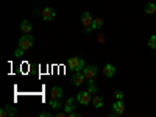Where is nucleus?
I'll return each instance as SVG.
<instances>
[{
  "instance_id": "4",
  "label": "nucleus",
  "mask_w": 156,
  "mask_h": 117,
  "mask_svg": "<svg viewBox=\"0 0 156 117\" xmlns=\"http://www.w3.org/2000/svg\"><path fill=\"white\" fill-rule=\"evenodd\" d=\"M76 100H78V103H80V105L86 106V105H89V103L92 101V97H90V92H89V90H83V92H78Z\"/></svg>"
},
{
  "instance_id": "13",
  "label": "nucleus",
  "mask_w": 156,
  "mask_h": 117,
  "mask_svg": "<svg viewBox=\"0 0 156 117\" xmlns=\"http://www.w3.org/2000/svg\"><path fill=\"white\" fill-rule=\"evenodd\" d=\"M103 19L101 17H94V22H92V30H101L103 27Z\"/></svg>"
},
{
  "instance_id": "18",
  "label": "nucleus",
  "mask_w": 156,
  "mask_h": 117,
  "mask_svg": "<svg viewBox=\"0 0 156 117\" xmlns=\"http://www.w3.org/2000/svg\"><path fill=\"white\" fill-rule=\"evenodd\" d=\"M87 90H89L90 94H92V92H97V84L94 83V80H89V89H87Z\"/></svg>"
},
{
  "instance_id": "24",
  "label": "nucleus",
  "mask_w": 156,
  "mask_h": 117,
  "mask_svg": "<svg viewBox=\"0 0 156 117\" xmlns=\"http://www.w3.org/2000/svg\"><path fill=\"white\" fill-rule=\"evenodd\" d=\"M98 39H100V42L103 44V41H105V37H103V34H98Z\"/></svg>"
},
{
  "instance_id": "23",
  "label": "nucleus",
  "mask_w": 156,
  "mask_h": 117,
  "mask_svg": "<svg viewBox=\"0 0 156 117\" xmlns=\"http://www.w3.org/2000/svg\"><path fill=\"white\" fill-rule=\"evenodd\" d=\"M39 117H50V112L48 111H41L39 112Z\"/></svg>"
},
{
  "instance_id": "12",
  "label": "nucleus",
  "mask_w": 156,
  "mask_h": 117,
  "mask_svg": "<svg viewBox=\"0 0 156 117\" xmlns=\"http://www.w3.org/2000/svg\"><path fill=\"white\" fill-rule=\"evenodd\" d=\"M103 75H105L106 78H112L115 75V67L112 66V64H106V66L103 67Z\"/></svg>"
},
{
  "instance_id": "22",
  "label": "nucleus",
  "mask_w": 156,
  "mask_h": 117,
  "mask_svg": "<svg viewBox=\"0 0 156 117\" xmlns=\"http://www.w3.org/2000/svg\"><path fill=\"white\" fill-rule=\"evenodd\" d=\"M0 115H2V117H9V114H8L6 108H2V111H0Z\"/></svg>"
},
{
  "instance_id": "9",
  "label": "nucleus",
  "mask_w": 156,
  "mask_h": 117,
  "mask_svg": "<svg viewBox=\"0 0 156 117\" xmlns=\"http://www.w3.org/2000/svg\"><path fill=\"white\" fill-rule=\"evenodd\" d=\"M76 101H78V100H76V97H69V98H67V101H66V105L62 106V108H64V111H66L67 114L73 112V109L76 108V105H75Z\"/></svg>"
},
{
  "instance_id": "17",
  "label": "nucleus",
  "mask_w": 156,
  "mask_h": 117,
  "mask_svg": "<svg viewBox=\"0 0 156 117\" xmlns=\"http://www.w3.org/2000/svg\"><path fill=\"white\" fill-rule=\"evenodd\" d=\"M148 47L153 48V50H156V34L150 36V39H148Z\"/></svg>"
},
{
  "instance_id": "6",
  "label": "nucleus",
  "mask_w": 156,
  "mask_h": 117,
  "mask_svg": "<svg viewBox=\"0 0 156 117\" xmlns=\"http://www.w3.org/2000/svg\"><path fill=\"white\" fill-rule=\"evenodd\" d=\"M55 16H56V12H55V9H53V8L47 6V8H44V9H42V19H44L45 22L53 20V19H55Z\"/></svg>"
},
{
  "instance_id": "8",
  "label": "nucleus",
  "mask_w": 156,
  "mask_h": 117,
  "mask_svg": "<svg viewBox=\"0 0 156 117\" xmlns=\"http://www.w3.org/2000/svg\"><path fill=\"white\" fill-rule=\"evenodd\" d=\"M125 112V105H123V100H117L114 105H112V114L114 115H122Z\"/></svg>"
},
{
  "instance_id": "3",
  "label": "nucleus",
  "mask_w": 156,
  "mask_h": 117,
  "mask_svg": "<svg viewBox=\"0 0 156 117\" xmlns=\"http://www.w3.org/2000/svg\"><path fill=\"white\" fill-rule=\"evenodd\" d=\"M92 22H94V17L90 16V12L84 11L83 14H81V23H83V27H84V31H86V33H90V31H92Z\"/></svg>"
},
{
  "instance_id": "7",
  "label": "nucleus",
  "mask_w": 156,
  "mask_h": 117,
  "mask_svg": "<svg viewBox=\"0 0 156 117\" xmlns=\"http://www.w3.org/2000/svg\"><path fill=\"white\" fill-rule=\"evenodd\" d=\"M64 95V89L61 86H53L50 89V98H55V100H61V97Z\"/></svg>"
},
{
  "instance_id": "5",
  "label": "nucleus",
  "mask_w": 156,
  "mask_h": 117,
  "mask_svg": "<svg viewBox=\"0 0 156 117\" xmlns=\"http://www.w3.org/2000/svg\"><path fill=\"white\" fill-rule=\"evenodd\" d=\"M97 73H98V70H97L95 66H87V67L83 69V75L86 76L87 81H89V80H94V78L97 76Z\"/></svg>"
},
{
  "instance_id": "16",
  "label": "nucleus",
  "mask_w": 156,
  "mask_h": 117,
  "mask_svg": "<svg viewBox=\"0 0 156 117\" xmlns=\"http://www.w3.org/2000/svg\"><path fill=\"white\" fill-rule=\"evenodd\" d=\"M5 108H6V111H8L9 117H12V115H16V114H17V109H16L14 106H11V105H5Z\"/></svg>"
},
{
  "instance_id": "11",
  "label": "nucleus",
  "mask_w": 156,
  "mask_h": 117,
  "mask_svg": "<svg viewBox=\"0 0 156 117\" xmlns=\"http://www.w3.org/2000/svg\"><path fill=\"white\" fill-rule=\"evenodd\" d=\"M31 30H33V25H31L30 20H22V22H20V31H22L23 34L31 33Z\"/></svg>"
},
{
  "instance_id": "14",
  "label": "nucleus",
  "mask_w": 156,
  "mask_h": 117,
  "mask_svg": "<svg viewBox=\"0 0 156 117\" xmlns=\"http://www.w3.org/2000/svg\"><path fill=\"white\" fill-rule=\"evenodd\" d=\"M103 101H105V100H103V97H98V95H95V97L92 98V105H94L97 109H100V108L103 106Z\"/></svg>"
},
{
  "instance_id": "2",
  "label": "nucleus",
  "mask_w": 156,
  "mask_h": 117,
  "mask_svg": "<svg viewBox=\"0 0 156 117\" xmlns=\"http://www.w3.org/2000/svg\"><path fill=\"white\" fill-rule=\"evenodd\" d=\"M34 44V37L28 33V34H22V37L19 39V42H17V47L22 48V50H30Z\"/></svg>"
},
{
  "instance_id": "20",
  "label": "nucleus",
  "mask_w": 156,
  "mask_h": 117,
  "mask_svg": "<svg viewBox=\"0 0 156 117\" xmlns=\"http://www.w3.org/2000/svg\"><path fill=\"white\" fill-rule=\"evenodd\" d=\"M114 97H115L117 100H123V92H122V90H115V92H114Z\"/></svg>"
},
{
  "instance_id": "21",
  "label": "nucleus",
  "mask_w": 156,
  "mask_h": 117,
  "mask_svg": "<svg viewBox=\"0 0 156 117\" xmlns=\"http://www.w3.org/2000/svg\"><path fill=\"white\" fill-rule=\"evenodd\" d=\"M23 51H25V50H22V48H19V47H17V50L14 51V56H16V58H20V56L23 55Z\"/></svg>"
},
{
  "instance_id": "10",
  "label": "nucleus",
  "mask_w": 156,
  "mask_h": 117,
  "mask_svg": "<svg viewBox=\"0 0 156 117\" xmlns=\"http://www.w3.org/2000/svg\"><path fill=\"white\" fill-rule=\"evenodd\" d=\"M84 80H86V76L83 75V72H75L73 76H72V84L78 87V86H81L84 83Z\"/></svg>"
},
{
  "instance_id": "1",
  "label": "nucleus",
  "mask_w": 156,
  "mask_h": 117,
  "mask_svg": "<svg viewBox=\"0 0 156 117\" xmlns=\"http://www.w3.org/2000/svg\"><path fill=\"white\" fill-rule=\"evenodd\" d=\"M67 66H69V69H70L72 72H83V69L86 67V66H84V59L80 58V56H72V58H69Z\"/></svg>"
},
{
  "instance_id": "15",
  "label": "nucleus",
  "mask_w": 156,
  "mask_h": 117,
  "mask_svg": "<svg viewBox=\"0 0 156 117\" xmlns=\"http://www.w3.org/2000/svg\"><path fill=\"white\" fill-rule=\"evenodd\" d=\"M145 12L147 14H154L156 12V5L154 3H147L145 5Z\"/></svg>"
},
{
  "instance_id": "19",
  "label": "nucleus",
  "mask_w": 156,
  "mask_h": 117,
  "mask_svg": "<svg viewBox=\"0 0 156 117\" xmlns=\"http://www.w3.org/2000/svg\"><path fill=\"white\" fill-rule=\"evenodd\" d=\"M50 106H51V108H59V106H61V103H59V100L51 98V100H50Z\"/></svg>"
}]
</instances>
